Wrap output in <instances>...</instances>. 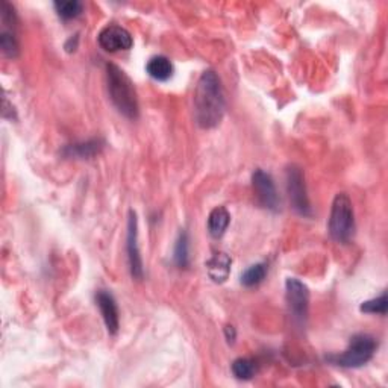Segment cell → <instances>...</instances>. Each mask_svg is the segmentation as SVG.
<instances>
[{"label": "cell", "instance_id": "7a4b0ae2", "mask_svg": "<svg viewBox=\"0 0 388 388\" xmlns=\"http://www.w3.org/2000/svg\"><path fill=\"white\" fill-rule=\"evenodd\" d=\"M107 84L109 99L114 103L118 113L135 120L140 114V107H138L137 91L131 77L118 65L109 63L107 64Z\"/></svg>", "mask_w": 388, "mask_h": 388}, {"label": "cell", "instance_id": "277c9868", "mask_svg": "<svg viewBox=\"0 0 388 388\" xmlns=\"http://www.w3.org/2000/svg\"><path fill=\"white\" fill-rule=\"evenodd\" d=\"M378 349V341L368 334H357L350 339L348 349L341 355L331 357L329 359L335 366L344 368H359L366 366L373 358Z\"/></svg>", "mask_w": 388, "mask_h": 388}, {"label": "cell", "instance_id": "ffe728a7", "mask_svg": "<svg viewBox=\"0 0 388 388\" xmlns=\"http://www.w3.org/2000/svg\"><path fill=\"white\" fill-rule=\"evenodd\" d=\"M359 309L363 313H367V314H381V316H385L387 314V309H388L387 293L384 291L381 296L363 302V305H361Z\"/></svg>", "mask_w": 388, "mask_h": 388}, {"label": "cell", "instance_id": "8fae6325", "mask_svg": "<svg viewBox=\"0 0 388 388\" xmlns=\"http://www.w3.org/2000/svg\"><path fill=\"white\" fill-rule=\"evenodd\" d=\"M231 264H232L231 256L225 252L214 254L210 260L205 263L208 276L217 284L226 282V279L229 278V273H231Z\"/></svg>", "mask_w": 388, "mask_h": 388}, {"label": "cell", "instance_id": "44dd1931", "mask_svg": "<svg viewBox=\"0 0 388 388\" xmlns=\"http://www.w3.org/2000/svg\"><path fill=\"white\" fill-rule=\"evenodd\" d=\"M225 332H226V339L229 343H234L235 337H237V332H235V327L234 326H226L225 327Z\"/></svg>", "mask_w": 388, "mask_h": 388}, {"label": "cell", "instance_id": "30bf717a", "mask_svg": "<svg viewBox=\"0 0 388 388\" xmlns=\"http://www.w3.org/2000/svg\"><path fill=\"white\" fill-rule=\"evenodd\" d=\"M96 304L100 309V314L103 322H105L108 332L111 335H116L120 326V317H118V306L114 296L107 290H99L96 293Z\"/></svg>", "mask_w": 388, "mask_h": 388}, {"label": "cell", "instance_id": "8992f818", "mask_svg": "<svg viewBox=\"0 0 388 388\" xmlns=\"http://www.w3.org/2000/svg\"><path fill=\"white\" fill-rule=\"evenodd\" d=\"M286 299L293 317L297 322L305 323L309 311V290L297 278H288L286 281Z\"/></svg>", "mask_w": 388, "mask_h": 388}, {"label": "cell", "instance_id": "9c48e42d", "mask_svg": "<svg viewBox=\"0 0 388 388\" xmlns=\"http://www.w3.org/2000/svg\"><path fill=\"white\" fill-rule=\"evenodd\" d=\"M99 46L109 52V54H116L120 50H129L134 46V38L131 32L122 28L118 24H109L107 28H103L98 37Z\"/></svg>", "mask_w": 388, "mask_h": 388}, {"label": "cell", "instance_id": "d6986e66", "mask_svg": "<svg viewBox=\"0 0 388 388\" xmlns=\"http://www.w3.org/2000/svg\"><path fill=\"white\" fill-rule=\"evenodd\" d=\"M0 47H2L3 55L8 58H17L20 54L19 40H17V32L2 31L0 33Z\"/></svg>", "mask_w": 388, "mask_h": 388}, {"label": "cell", "instance_id": "5bb4252c", "mask_svg": "<svg viewBox=\"0 0 388 388\" xmlns=\"http://www.w3.org/2000/svg\"><path fill=\"white\" fill-rule=\"evenodd\" d=\"M231 223V214L225 206H215L208 215V231L211 237L220 238L225 234Z\"/></svg>", "mask_w": 388, "mask_h": 388}, {"label": "cell", "instance_id": "7c38bea8", "mask_svg": "<svg viewBox=\"0 0 388 388\" xmlns=\"http://www.w3.org/2000/svg\"><path fill=\"white\" fill-rule=\"evenodd\" d=\"M103 148H105V141L100 140V138H93V140L87 141H79L67 146L64 149V155L68 158H93L99 155Z\"/></svg>", "mask_w": 388, "mask_h": 388}, {"label": "cell", "instance_id": "7402d4cb", "mask_svg": "<svg viewBox=\"0 0 388 388\" xmlns=\"http://www.w3.org/2000/svg\"><path fill=\"white\" fill-rule=\"evenodd\" d=\"M77 41H79V38H77V36H75L73 38L68 40V41L65 42V49H67V52H75L76 47H77Z\"/></svg>", "mask_w": 388, "mask_h": 388}, {"label": "cell", "instance_id": "5b68a950", "mask_svg": "<svg viewBox=\"0 0 388 388\" xmlns=\"http://www.w3.org/2000/svg\"><path fill=\"white\" fill-rule=\"evenodd\" d=\"M287 192L296 212L304 215V217H309L311 215V203L308 199L305 176L302 169L295 166V164L287 169Z\"/></svg>", "mask_w": 388, "mask_h": 388}, {"label": "cell", "instance_id": "9a60e30c", "mask_svg": "<svg viewBox=\"0 0 388 388\" xmlns=\"http://www.w3.org/2000/svg\"><path fill=\"white\" fill-rule=\"evenodd\" d=\"M267 272H269V265L265 263H256L247 269L241 274V284L245 287L251 288V287H256L265 279Z\"/></svg>", "mask_w": 388, "mask_h": 388}, {"label": "cell", "instance_id": "2e32d148", "mask_svg": "<svg viewBox=\"0 0 388 388\" xmlns=\"http://www.w3.org/2000/svg\"><path fill=\"white\" fill-rule=\"evenodd\" d=\"M256 363L251 358H237L232 363V373L240 381H251L256 373Z\"/></svg>", "mask_w": 388, "mask_h": 388}, {"label": "cell", "instance_id": "e0dca14e", "mask_svg": "<svg viewBox=\"0 0 388 388\" xmlns=\"http://www.w3.org/2000/svg\"><path fill=\"white\" fill-rule=\"evenodd\" d=\"M54 6L63 20H73L84 11V3L79 0H61V2H55Z\"/></svg>", "mask_w": 388, "mask_h": 388}, {"label": "cell", "instance_id": "ba28073f", "mask_svg": "<svg viewBox=\"0 0 388 388\" xmlns=\"http://www.w3.org/2000/svg\"><path fill=\"white\" fill-rule=\"evenodd\" d=\"M126 249H127L129 269H131L132 278L140 281L144 276V269H143V258H141L140 247H138V220H137L135 211H129Z\"/></svg>", "mask_w": 388, "mask_h": 388}, {"label": "cell", "instance_id": "6da1fadb", "mask_svg": "<svg viewBox=\"0 0 388 388\" xmlns=\"http://www.w3.org/2000/svg\"><path fill=\"white\" fill-rule=\"evenodd\" d=\"M226 100L222 81L214 70H206L199 77L194 91V118L203 129L219 126L225 116Z\"/></svg>", "mask_w": 388, "mask_h": 388}, {"label": "cell", "instance_id": "4fadbf2b", "mask_svg": "<svg viewBox=\"0 0 388 388\" xmlns=\"http://www.w3.org/2000/svg\"><path fill=\"white\" fill-rule=\"evenodd\" d=\"M146 72L149 73L152 79L166 82L173 76V64H171V61L167 56L157 55V56H152L148 61V64H146Z\"/></svg>", "mask_w": 388, "mask_h": 388}, {"label": "cell", "instance_id": "52a82bcc", "mask_svg": "<svg viewBox=\"0 0 388 388\" xmlns=\"http://www.w3.org/2000/svg\"><path fill=\"white\" fill-rule=\"evenodd\" d=\"M252 185L258 201H260L264 208L274 212L281 210V197L270 173H267L261 169H256L252 175Z\"/></svg>", "mask_w": 388, "mask_h": 388}, {"label": "cell", "instance_id": "3957f363", "mask_svg": "<svg viewBox=\"0 0 388 388\" xmlns=\"http://www.w3.org/2000/svg\"><path fill=\"white\" fill-rule=\"evenodd\" d=\"M327 231L337 243H349L355 234V211L350 197L346 193H339L334 197Z\"/></svg>", "mask_w": 388, "mask_h": 388}, {"label": "cell", "instance_id": "ac0fdd59", "mask_svg": "<svg viewBox=\"0 0 388 388\" xmlns=\"http://www.w3.org/2000/svg\"><path fill=\"white\" fill-rule=\"evenodd\" d=\"M189 241H188V235L187 232L183 231L179 234L176 245H175V252H173V260L176 263L178 267L180 269H185L189 264Z\"/></svg>", "mask_w": 388, "mask_h": 388}]
</instances>
